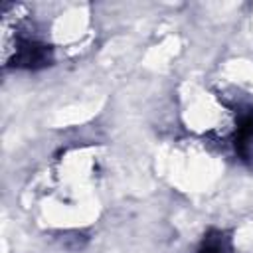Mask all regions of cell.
<instances>
[{
  "instance_id": "obj_1",
  "label": "cell",
  "mask_w": 253,
  "mask_h": 253,
  "mask_svg": "<svg viewBox=\"0 0 253 253\" xmlns=\"http://www.w3.org/2000/svg\"><path fill=\"white\" fill-rule=\"evenodd\" d=\"M26 8L2 4V65L18 69H42L51 65L53 51L30 32Z\"/></svg>"
},
{
  "instance_id": "obj_2",
  "label": "cell",
  "mask_w": 253,
  "mask_h": 253,
  "mask_svg": "<svg viewBox=\"0 0 253 253\" xmlns=\"http://www.w3.org/2000/svg\"><path fill=\"white\" fill-rule=\"evenodd\" d=\"M233 140H235L233 144H235L237 154L243 160H249L253 156V109L239 115L235 132H233Z\"/></svg>"
},
{
  "instance_id": "obj_3",
  "label": "cell",
  "mask_w": 253,
  "mask_h": 253,
  "mask_svg": "<svg viewBox=\"0 0 253 253\" xmlns=\"http://www.w3.org/2000/svg\"><path fill=\"white\" fill-rule=\"evenodd\" d=\"M200 253H233V247L223 231H210L200 245Z\"/></svg>"
}]
</instances>
